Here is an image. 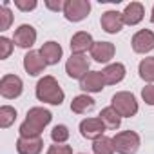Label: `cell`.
I'll return each instance as SVG.
<instances>
[{
	"mask_svg": "<svg viewBox=\"0 0 154 154\" xmlns=\"http://www.w3.org/2000/svg\"><path fill=\"white\" fill-rule=\"evenodd\" d=\"M53 114L51 111L44 109V107H33L27 111V116L24 120V123L20 125L18 132L22 138H38L42 134V131L51 123Z\"/></svg>",
	"mask_w": 154,
	"mask_h": 154,
	"instance_id": "obj_1",
	"label": "cell"
},
{
	"mask_svg": "<svg viewBox=\"0 0 154 154\" xmlns=\"http://www.w3.org/2000/svg\"><path fill=\"white\" fill-rule=\"evenodd\" d=\"M36 98L44 103H51V105H62L63 98H65V93L62 91L60 84L56 82L54 76H44V78L38 80L36 84Z\"/></svg>",
	"mask_w": 154,
	"mask_h": 154,
	"instance_id": "obj_2",
	"label": "cell"
},
{
	"mask_svg": "<svg viewBox=\"0 0 154 154\" xmlns=\"http://www.w3.org/2000/svg\"><path fill=\"white\" fill-rule=\"evenodd\" d=\"M111 107L116 109V112L122 118H132L138 112V102L136 96L129 91H120L111 98Z\"/></svg>",
	"mask_w": 154,
	"mask_h": 154,
	"instance_id": "obj_3",
	"label": "cell"
},
{
	"mask_svg": "<svg viewBox=\"0 0 154 154\" xmlns=\"http://www.w3.org/2000/svg\"><path fill=\"white\" fill-rule=\"evenodd\" d=\"M112 143L118 154H136L140 149V136L134 131H122L114 134Z\"/></svg>",
	"mask_w": 154,
	"mask_h": 154,
	"instance_id": "obj_4",
	"label": "cell"
},
{
	"mask_svg": "<svg viewBox=\"0 0 154 154\" xmlns=\"http://www.w3.org/2000/svg\"><path fill=\"white\" fill-rule=\"evenodd\" d=\"M89 11H91L89 0H65L63 17L69 22H82L84 18H87Z\"/></svg>",
	"mask_w": 154,
	"mask_h": 154,
	"instance_id": "obj_5",
	"label": "cell"
},
{
	"mask_svg": "<svg viewBox=\"0 0 154 154\" xmlns=\"http://www.w3.org/2000/svg\"><path fill=\"white\" fill-rule=\"evenodd\" d=\"M24 91V82L17 74H4L0 80V94L6 100H15L22 94Z\"/></svg>",
	"mask_w": 154,
	"mask_h": 154,
	"instance_id": "obj_6",
	"label": "cell"
},
{
	"mask_svg": "<svg viewBox=\"0 0 154 154\" xmlns=\"http://www.w3.org/2000/svg\"><path fill=\"white\" fill-rule=\"evenodd\" d=\"M65 72L69 78L82 80L84 76L89 72V60L85 54H71L65 62Z\"/></svg>",
	"mask_w": 154,
	"mask_h": 154,
	"instance_id": "obj_7",
	"label": "cell"
},
{
	"mask_svg": "<svg viewBox=\"0 0 154 154\" xmlns=\"http://www.w3.org/2000/svg\"><path fill=\"white\" fill-rule=\"evenodd\" d=\"M105 129H107V127L103 125V122H102L100 118H85V120L80 122V134H82L85 140L96 141L98 138L103 136Z\"/></svg>",
	"mask_w": 154,
	"mask_h": 154,
	"instance_id": "obj_8",
	"label": "cell"
},
{
	"mask_svg": "<svg viewBox=\"0 0 154 154\" xmlns=\"http://www.w3.org/2000/svg\"><path fill=\"white\" fill-rule=\"evenodd\" d=\"M131 44H132L134 53H138V54L150 53L154 49V33L150 29H141L132 36Z\"/></svg>",
	"mask_w": 154,
	"mask_h": 154,
	"instance_id": "obj_9",
	"label": "cell"
},
{
	"mask_svg": "<svg viewBox=\"0 0 154 154\" xmlns=\"http://www.w3.org/2000/svg\"><path fill=\"white\" fill-rule=\"evenodd\" d=\"M100 24H102V29L109 35H116L123 29V17L120 11H114V9H109L102 15L100 18Z\"/></svg>",
	"mask_w": 154,
	"mask_h": 154,
	"instance_id": "obj_10",
	"label": "cell"
},
{
	"mask_svg": "<svg viewBox=\"0 0 154 154\" xmlns=\"http://www.w3.org/2000/svg\"><path fill=\"white\" fill-rule=\"evenodd\" d=\"M13 42H15L18 47H22V49H31V47L35 45V42H36V29H35L33 26H29V24H22V26L15 31Z\"/></svg>",
	"mask_w": 154,
	"mask_h": 154,
	"instance_id": "obj_11",
	"label": "cell"
},
{
	"mask_svg": "<svg viewBox=\"0 0 154 154\" xmlns=\"http://www.w3.org/2000/svg\"><path fill=\"white\" fill-rule=\"evenodd\" d=\"M105 80L102 71H89L84 78L80 80V89L85 93H102L105 87Z\"/></svg>",
	"mask_w": 154,
	"mask_h": 154,
	"instance_id": "obj_12",
	"label": "cell"
},
{
	"mask_svg": "<svg viewBox=\"0 0 154 154\" xmlns=\"http://www.w3.org/2000/svg\"><path fill=\"white\" fill-rule=\"evenodd\" d=\"M116 47L111 42H94L93 49H91V58H94V62L98 63H107L114 58Z\"/></svg>",
	"mask_w": 154,
	"mask_h": 154,
	"instance_id": "obj_13",
	"label": "cell"
},
{
	"mask_svg": "<svg viewBox=\"0 0 154 154\" xmlns=\"http://www.w3.org/2000/svg\"><path fill=\"white\" fill-rule=\"evenodd\" d=\"M45 67H47V63L44 62L40 51H29L24 56V69L29 76H38L40 72H44Z\"/></svg>",
	"mask_w": 154,
	"mask_h": 154,
	"instance_id": "obj_14",
	"label": "cell"
},
{
	"mask_svg": "<svg viewBox=\"0 0 154 154\" xmlns=\"http://www.w3.org/2000/svg\"><path fill=\"white\" fill-rule=\"evenodd\" d=\"M93 45H94V40H93V36L87 31H78L71 38V51H72V54H84L85 51H91Z\"/></svg>",
	"mask_w": 154,
	"mask_h": 154,
	"instance_id": "obj_15",
	"label": "cell"
},
{
	"mask_svg": "<svg viewBox=\"0 0 154 154\" xmlns=\"http://www.w3.org/2000/svg\"><path fill=\"white\" fill-rule=\"evenodd\" d=\"M40 54H42V58H44V62H45L47 65H56V63L62 60L63 49H62V45H60L58 42L49 40V42H45V44L40 47Z\"/></svg>",
	"mask_w": 154,
	"mask_h": 154,
	"instance_id": "obj_16",
	"label": "cell"
},
{
	"mask_svg": "<svg viewBox=\"0 0 154 154\" xmlns=\"http://www.w3.org/2000/svg\"><path fill=\"white\" fill-rule=\"evenodd\" d=\"M122 17H123V24H125V26H136V24H140V22L143 20V17H145L143 4H141V2H131V4L123 9Z\"/></svg>",
	"mask_w": 154,
	"mask_h": 154,
	"instance_id": "obj_17",
	"label": "cell"
},
{
	"mask_svg": "<svg viewBox=\"0 0 154 154\" xmlns=\"http://www.w3.org/2000/svg\"><path fill=\"white\" fill-rule=\"evenodd\" d=\"M125 72H127V71H125V65L120 63V62L109 63V65L102 71L103 80H105L107 85H116V84H120V82L125 78Z\"/></svg>",
	"mask_w": 154,
	"mask_h": 154,
	"instance_id": "obj_18",
	"label": "cell"
},
{
	"mask_svg": "<svg viewBox=\"0 0 154 154\" xmlns=\"http://www.w3.org/2000/svg\"><path fill=\"white\" fill-rule=\"evenodd\" d=\"M44 149V140L38 138H18L17 140V150L18 154H40Z\"/></svg>",
	"mask_w": 154,
	"mask_h": 154,
	"instance_id": "obj_19",
	"label": "cell"
},
{
	"mask_svg": "<svg viewBox=\"0 0 154 154\" xmlns=\"http://www.w3.org/2000/svg\"><path fill=\"white\" fill-rule=\"evenodd\" d=\"M102 122H103V125L109 129V131H116L118 127H120V123H122V116L116 112V109L114 107H105V109H102V112H100V116H98Z\"/></svg>",
	"mask_w": 154,
	"mask_h": 154,
	"instance_id": "obj_20",
	"label": "cell"
},
{
	"mask_svg": "<svg viewBox=\"0 0 154 154\" xmlns=\"http://www.w3.org/2000/svg\"><path fill=\"white\" fill-rule=\"evenodd\" d=\"M94 107V100L89 94H78L76 98H72L71 102V111L74 114H84L87 111H91Z\"/></svg>",
	"mask_w": 154,
	"mask_h": 154,
	"instance_id": "obj_21",
	"label": "cell"
},
{
	"mask_svg": "<svg viewBox=\"0 0 154 154\" xmlns=\"http://www.w3.org/2000/svg\"><path fill=\"white\" fill-rule=\"evenodd\" d=\"M138 72H140L141 80H145L149 84H154V56L143 58L138 65Z\"/></svg>",
	"mask_w": 154,
	"mask_h": 154,
	"instance_id": "obj_22",
	"label": "cell"
},
{
	"mask_svg": "<svg viewBox=\"0 0 154 154\" xmlns=\"http://www.w3.org/2000/svg\"><path fill=\"white\" fill-rule=\"evenodd\" d=\"M93 152L94 154H114V143H112V138H107V136H102L98 138L94 143H93Z\"/></svg>",
	"mask_w": 154,
	"mask_h": 154,
	"instance_id": "obj_23",
	"label": "cell"
},
{
	"mask_svg": "<svg viewBox=\"0 0 154 154\" xmlns=\"http://www.w3.org/2000/svg\"><path fill=\"white\" fill-rule=\"evenodd\" d=\"M17 120V109L11 107V105H2L0 107V127L2 129H8L15 123Z\"/></svg>",
	"mask_w": 154,
	"mask_h": 154,
	"instance_id": "obj_24",
	"label": "cell"
},
{
	"mask_svg": "<svg viewBox=\"0 0 154 154\" xmlns=\"http://www.w3.org/2000/svg\"><path fill=\"white\" fill-rule=\"evenodd\" d=\"M51 140L54 143H65L69 140V129L67 125H54L51 131Z\"/></svg>",
	"mask_w": 154,
	"mask_h": 154,
	"instance_id": "obj_25",
	"label": "cell"
},
{
	"mask_svg": "<svg viewBox=\"0 0 154 154\" xmlns=\"http://www.w3.org/2000/svg\"><path fill=\"white\" fill-rule=\"evenodd\" d=\"M8 4L9 2H4L2 9H0V31H8L13 22V13L8 9Z\"/></svg>",
	"mask_w": 154,
	"mask_h": 154,
	"instance_id": "obj_26",
	"label": "cell"
},
{
	"mask_svg": "<svg viewBox=\"0 0 154 154\" xmlns=\"http://www.w3.org/2000/svg\"><path fill=\"white\" fill-rule=\"evenodd\" d=\"M13 40H9V38H6V36H0V58L2 60H6V58H9V54L13 53Z\"/></svg>",
	"mask_w": 154,
	"mask_h": 154,
	"instance_id": "obj_27",
	"label": "cell"
},
{
	"mask_svg": "<svg viewBox=\"0 0 154 154\" xmlns=\"http://www.w3.org/2000/svg\"><path fill=\"white\" fill-rule=\"evenodd\" d=\"M47 154H72V147L65 143H54L47 149Z\"/></svg>",
	"mask_w": 154,
	"mask_h": 154,
	"instance_id": "obj_28",
	"label": "cell"
},
{
	"mask_svg": "<svg viewBox=\"0 0 154 154\" xmlns=\"http://www.w3.org/2000/svg\"><path fill=\"white\" fill-rule=\"evenodd\" d=\"M141 98L147 105H154V84H149L141 89Z\"/></svg>",
	"mask_w": 154,
	"mask_h": 154,
	"instance_id": "obj_29",
	"label": "cell"
},
{
	"mask_svg": "<svg viewBox=\"0 0 154 154\" xmlns=\"http://www.w3.org/2000/svg\"><path fill=\"white\" fill-rule=\"evenodd\" d=\"M36 6V0H15V8L20 11H33Z\"/></svg>",
	"mask_w": 154,
	"mask_h": 154,
	"instance_id": "obj_30",
	"label": "cell"
},
{
	"mask_svg": "<svg viewBox=\"0 0 154 154\" xmlns=\"http://www.w3.org/2000/svg\"><path fill=\"white\" fill-rule=\"evenodd\" d=\"M63 6H65V2H62V0H58V2H51V0H47V2H45V8L51 9V11H63Z\"/></svg>",
	"mask_w": 154,
	"mask_h": 154,
	"instance_id": "obj_31",
	"label": "cell"
},
{
	"mask_svg": "<svg viewBox=\"0 0 154 154\" xmlns=\"http://www.w3.org/2000/svg\"><path fill=\"white\" fill-rule=\"evenodd\" d=\"M150 20H152V24H154V6H152V15H150Z\"/></svg>",
	"mask_w": 154,
	"mask_h": 154,
	"instance_id": "obj_32",
	"label": "cell"
}]
</instances>
